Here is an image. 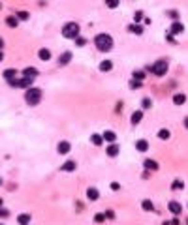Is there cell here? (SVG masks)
I'll return each instance as SVG.
<instances>
[{
  "label": "cell",
  "instance_id": "1",
  "mask_svg": "<svg viewBox=\"0 0 188 225\" xmlns=\"http://www.w3.org/2000/svg\"><path fill=\"white\" fill-rule=\"evenodd\" d=\"M94 45L98 47V51L107 53V51L113 49V38H111L109 34H98V36L94 38Z\"/></svg>",
  "mask_w": 188,
  "mask_h": 225
},
{
  "label": "cell",
  "instance_id": "2",
  "mask_svg": "<svg viewBox=\"0 0 188 225\" xmlns=\"http://www.w3.org/2000/svg\"><path fill=\"white\" fill-rule=\"evenodd\" d=\"M79 32H81V28H79L77 23H66V24L62 26V36H64L66 39H75V38H79Z\"/></svg>",
  "mask_w": 188,
  "mask_h": 225
},
{
  "label": "cell",
  "instance_id": "3",
  "mask_svg": "<svg viewBox=\"0 0 188 225\" xmlns=\"http://www.w3.org/2000/svg\"><path fill=\"white\" fill-rule=\"evenodd\" d=\"M41 100V88H36V86H30L26 92H24V101L28 105H38Z\"/></svg>",
  "mask_w": 188,
  "mask_h": 225
},
{
  "label": "cell",
  "instance_id": "4",
  "mask_svg": "<svg viewBox=\"0 0 188 225\" xmlns=\"http://www.w3.org/2000/svg\"><path fill=\"white\" fill-rule=\"evenodd\" d=\"M147 71H153V73L158 75V77L166 75V73H168V60H156L151 68H147Z\"/></svg>",
  "mask_w": 188,
  "mask_h": 225
},
{
  "label": "cell",
  "instance_id": "5",
  "mask_svg": "<svg viewBox=\"0 0 188 225\" xmlns=\"http://www.w3.org/2000/svg\"><path fill=\"white\" fill-rule=\"evenodd\" d=\"M168 210H169L171 214L179 216V214L183 212V207H181V203H177V201H169V205H168Z\"/></svg>",
  "mask_w": 188,
  "mask_h": 225
},
{
  "label": "cell",
  "instance_id": "6",
  "mask_svg": "<svg viewBox=\"0 0 188 225\" xmlns=\"http://www.w3.org/2000/svg\"><path fill=\"white\" fill-rule=\"evenodd\" d=\"M56 150H58V154H68V152L72 150V145H70L68 141H62V143H58Z\"/></svg>",
  "mask_w": 188,
  "mask_h": 225
},
{
  "label": "cell",
  "instance_id": "7",
  "mask_svg": "<svg viewBox=\"0 0 188 225\" xmlns=\"http://www.w3.org/2000/svg\"><path fill=\"white\" fill-rule=\"evenodd\" d=\"M105 154L109 156V158H115L117 154H119V145H115V143H111L107 148H105Z\"/></svg>",
  "mask_w": 188,
  "mask_h": 225
},
{
  "label": "cell",
  "instance_id": "8",
  "mask_svg": "<svg viewBox=\"0 0 188 225\" xmlns=\"http://www.w3.org/2000/svg\"><path fill=\"white\" fill-rule=\"evenodd\" d=\"M38 75V69L36 68H24L23 69V77H26V79H34Z\"/></svg>",
  "mask_w": 188,
  "mask_h": 225
},
{
  "label": "cell",
  "instance_id": "9",
  "mask_svg": "<svg viewBox=\"0 0 188 225\" xmlns=\"http://www.w3.org/2000/svg\"><path fill=\"white\" fill-rule=\"evenodd\" d=\"M102 137H104V141H109V143H115V141H117V133H115V131H111V130L104 131V133H102Z\"/></svg>",
  "mask_w": 188,
  "mask_h": 225
},
{
  "label": "cell",
  "instance_id": "10",
  "mask_svg": "<svg viewBox=\"0 0 188 225\" xmlns=\"http://www.w3.org/2000/svg\"><path fill=\"white\" fill-rule=\"evenodd\" d=\"M98 197H100V192H98L96 188H89V190H87V199H89V201H96Z\"/></svg>",
  "mask_w": 188,
  "mask_h": 225
},
{
  "label": "cell",
  "instance_id": "11",
  "mask_svg": "<svg viewBox=\"0 0 188 225\" xmlns=\"http://www.w3.org/2000/svg\"><path fill=\"white\" fill-rule=\"evenodd\" d=\"M90 143H92L94 146H102V143H104V137H102L100 133H92V135H90Z\"/></svg>",
  "mask_w": 188,
  "mask_h": 225
},
{
  "label": "cell",
  "instance_id": "12",
  "mask_svg": "<svg viewBox=\"0 0 188 225\" xmlns=\"http://www.w3.org/2000/svg\"><path fill=\"white\" fill-rule=\"evenodd\" d=\"M72 60V53L70 51H66V53H62L60 54V58H58V62H60V66H66L68 62Z\"/></svg>",
  "mask_w": 188,
  "mask_h": 225
},
{
  "label": "cell",
  "instance_id": "13",
  "mask_svg": "<svg viewBox=\"0 0 188 225\" xmlns=\"http://www.w3.org/2000/svg\"><path fill=\"white\" fill-rule=\"evenodd\" d=\"M15 75H17V69H13V68H11V69H6V71H4V79H6L8 83H11V81L15 79Z\"/></svg>",
  "mask_w": 188,
  "mask_h": 225
},
{
  "label": "cell",
  "instance_id": "14",
  "mask_svg": "<svg viewBox=\"0 0 188 225\" xmlns=\"http://www.w3.org/2000/svg\"><path fill=\"white\" fill-rule=\"evenodd\" d=\"M136 148H137L139 152H147V150H149V143H147L145 139H139V141L136 143Z\"/></svg>",
  "mask_w": 188,
  "mask_h": 225
},
{
  "label": "cell",
  "instance_id": "15",
  "mask_svg": "<svg viewBox=\"0 0 188 225\" xmlns=\"http://www.w3.org/2000/svg\"><path fill=\"white\" fill-rule=\"evenodd\" d=\"M145 169H149V171H158V163L154 161V160H145Z\"/></svg>",
  "mask_w": 188,
  "mask_h": 225
},
{
  "label": "cell",
  "instance_id": "16",
  "mask_svg": "<svg viewBox=\"0 0 188 225\" xmlns=\"http://www.w3.org/2000/svg\"><path fill=\"white\" fill-rule=\"evenodd\" d=\"M169 32H171V34H181V32H185V26H183L181 23H173Z\"/></svg>",
  "mask_w": 188,
  "mask_h": 225
},
{
  "label": "cell",
  "instance_id": "17",
  "mask_svg": "<svg viewBox=\"0 0 188 225\" xmlns=\"http://www.w3.org/2000/svg\"><path fill=\"white\" fill-rule=\"evenodd\" d=\"M38 56H40V60H51V51L49 49H40Z\"/></svg>",
  "mask_w": 188,
  "mask_h": 225
},
{
  "label": "cell",
  "instance_id": "18",
  "mask_svg": "<svg viewBox=\"0 0 188 225\" xmlns=\"http://www.w3.org/2000/svg\"><path fill=\"white\" fill-rule=\"evenodd\" d=\"M185 101H186V96H185V94H175V96H173V103H175V105H185Z\"/></svg>",
  "mask_w": 188,
  "mask_h": 225
},
{
  "label": "cell",
  "instance_id": "19",
  "mask_svg": "<svg viewBox=\"0 0 188 225\" xmlns=\"http://www.w3.org/2000/svg\"><path fill=\"white\" fill-rule=\"evenodd\" d=\"M141 118H143V111H136V113H132V124H134V126L139 124Z\"/></svg>",
  "mask_w": 188,
  "mask_h": 225
},
{
  "label": "cell",
  "instance_id": "20",
  "mask_svg": "<svg viewBox=\"0 0 188 225\" xmlns=\"http://www.w3.org/2000/svg\"><path fill=\"white\" fill-rule=\"evenodd\" d=\"M113 68V62L111 60H102V64H100V71H109Z\"/></svg>",
  "mask_w": 188,
  "mask_h": 225
},
{
  "label": "cell",
  "instance_id": "21",
  "mask_svg": "<svg viewBox=\"0 0 188 225\" xmlns=\"http://www.w3.org/2000/svg\"><path fill=\"white\" fill-rule=\"evenodd\" d=\"M141 207H143V210H147V212H154V205H153V201H149V199H145V201L141 203Z\"/></svg>",
  "mask_w": 188,
  "mask_h": 225
},
{
  "label": "cell",
  "instance_id": "22",
  "mask_svg": "<svg viewBox=\"0 0 188 225\" xmlns=\"http://www.w3.org/2000/svg\"><path fill=\"white\" fill-rule=\"evenodd\" d=\"M17 222H19L21 225H28L30 216H28V214H19V216H17Z\"/></svg>",
  "mask_w": 188,
  "mask_h": 225
},
{
  "label": "cell",
  "instance_id": "23",
  "mask_svg": "<svg viewBox=\"0 0 188 225\" xmlns=\"http://www.w3.org/2000/svg\"><path fill=\"white\" fill-rule=\"evenodd\" d=\"M130 32H134L136 36H141V34H143V26H139V24H130Z\"/></svg>",
  "mask_w": 188,
  "mask_h": 225
},
{
  "label": "cell",
  "instance_id": "24",
  "mask_svg": "<svg viewBox=\"0 0 188 225\" xmlns=\"http://www.w3.org/2000/svg\"><path fill=\"white\" fill-rule=\"evenodd\" d=\"M75 167H77V165H75V161H66L60 169H62V171H75Z\"/></svg>",
  "mask_w": 188,
  "mask_h": 225
},
{
  "label": "cell",
  "instance_id": "25",
  "mask_svg": "<svg viewBox=\"0 0 188 225\" xmlns=\"http://www.w3.org/2000/svg\"><path fill=\"white\" fill-rule=\"evenodd\" d=\"M132 77H134V81H139V83H141L147 75H145V71H134V75H132Z\"/></svg>",
  "mask_w": 188,
  "mask_h": 225
},
{
  "label": "cell",
  "instance_id": "26",
  "mask_svg": "<svg viewBox=\"0 0 188 225\" xmlns=\"http://www.w3.org/2000/svg\"><path fill=\"white\" fill-rule=\"evenodd\" d=\"M28 17H30L28 11H19L17 13V21H28Z\"/></svg>",
  "mask_w": 188,
  "mask_h": 225
},
{
  "label": "cell",
  "instance_id": "27",
  "mask_svg": "<svg viewBox=\"0 0 188 225\" xmlns=\"http://www.w3.org/2000/svg\"><path fill=\"white\" fill-rule=\"evenodd\" d=\"M141 107H143V109H151V107H153V101H151L149 98H143V100H141Z\"/></svg>",
  "mask_w": 188,
  "mask_h": 225
},
{
  "label": "cell",
  "instance_id": "28",
  "mask_svg": "<svg viewBox=\"0 0 188 225\" xmlns=\"http://www.w3.org/2000/svg\"><path fill=\"white\" fill-rule=\"evenodd\" d=\"M169 135H171V133H169V130H160V131H158V137H160V139H164V141H166V139H169Z\"/></svg>",
  "mask_w": 188,
  "mask_h": 225
},
{
  "label": "cell",
  "instance_id": "29",
  "mask_svg": "<svg viewBox=\"0 0 188 225\" xmlns=\"http://www.w3.org/2000/svg\"><path fill=\"white\" fill-rule=\"evenodd\" d=\"M6 23H8V26H17V24H19L17 17H8V19H6Z\"/></svg>",
  "mask_w": 188,
  "mask_h": 225
},
{
  "label": "cell",
  "instance_id": "30",
  "mask_svg": "<svg viewBox=\"0 0 188 225\" xmlns=\"http://www.w3.org/2000/svg\"><path fill=\"white\" fill-rule=\"evenodd\" d=\"M75 45H77V47H85V45H87V38H81V36L75 38Z\"/></svg>",
  "mask_w": 188,
  "mask_h": 225
},
{
  "label": "cell",
  "instance_id": "31",
  "mask_svg": "<svg viewBox=\"0 0 188 225\" xmlns=\"http://www.w3.org/2000/svg\"><path fill=\"white\" fill-rule=\"evenodd\" d=\"M94 222H96V223H104V222H105V214H102V212H98V214L94 216Z\"/></svg>",
  "mask_w": 188,
  "mask_h": 225
},
{
  "label": "cell",
  "instance_id": "32",
  "mask_svg": "<svg viewBox=\"0 0 188 225\" xmlns=\"http://www.w3.org/2000/svg\"><path fill=\"white\" fill-rule=\"evenodd\" d=\"M171 188H173V190H183V188H185V184H183V182H177V180H175V182L171 184Z\"/></svg>",
  "mask_w": 188,
  "mask_h": 225
},
{
  "label": "cell",
  "instance_id": "33",
  "mask_svg": "<svg viewBox=\"0 0 188 225\" xmlns=\"http://www.w3.org/2000/svg\"><path fill=\"white\" fill-rule=\"evenodd\" d=\"M134 19H136V23H139V21H143V13H141V11H136V15H134Z\"/></svg>",
  "mask_w": 188,
  "mask_h": 225
},
{
  "label": "cell",
  "instance_id": "34",
  "mask_svg": "<svg viewBox=\"0 0 188 225\" xmlns=\"http://www.w3.org/2000/svg\"><path fill=\"white\" fill-rule=\"evenodd\" d=\"M8 216H9V212H8L6 208H2V207H0V218H8Z\"/></svg>",
  "mask_w": 188,
  "mask_h": 225
},
{
  "label": "cell",
  "instance_id": "35",
  "mask_svg": "<svg viewBox=\"0 0 188 225\" xmlns=\"http://www.w3.org/2000/svg\"><path fill=\"white\" fill-rule=\"evenodd\" d=\"M117 6H119L117 0H109V2H107V8H117Z\"/></svg>",
  "mask_w": 188,
  "mask_h": 225
},
{
  "label": "cell",
  "instance_id": "36",
  "mask_svg": "<svg viewBox=\"0 0 188 225\" xmlns=\"http://www.w3.org/2000/svg\"><path fill=\"white\" fill-rule=\"evenodd\" d=\"M107 218L113 220V218H115V212H113V210H107V212H105V220H107Z\"/></svg>",
  "mask_w": 188,
  "mask_h": 225
},
{
  "label": "cell",
  "instance_id": "37",
  "mask_svg": "<svg viewBox=\"0 0 188 225\" xmlns=\"http://www.w3.org/2000/svg\"><path fill=\"white\" fill-rule=\"evenodd\" d=\"M111 190H113V192H119V190H121V186H119L117 182H111Z\"/></svg>",
  "mask_w": 188,
  "mask_h": 225
},
{
  "label": "cell",
  "instance_id": "38",
  "mask_svg": "<svg viewBox=\"0 0 188 225\" xmlns=\"http://www.w3.org/2000/svg\"><path fill=\"white\" fill-rule=\"evenodd\" d=\"M169 17H171V19H179V13H177V11H169Z\"/></svg>",
  "mask_w": 188,
  "mask_h": 225
},
{
  "label": "cell",
  "instance_id": "39",
  "mask_svg": "<svg viewBox=\"0 0 188 225\" xmlns=\"http://www.w3.org/2000/svg\"><path fill=\"white\" fill-rule=\"evenodd\" d=\"M130 84H132V86H134V88H139V86H141V83H139V81H132V83H130Z\"/></svg>",
  "mask_w": 188,
  "mask_h": 225
},
{
  "label": "cell",
  "instance_id": "40",
  "mask_svg": "<svg viewBox=\"0 0 188 225\" xmlns=\"http://www.w3.org/2000/svg\"><path fill=\"white\" fill-rule=\"evenodd\" d=\"M169 225H181V223H179V220L175 218V220H171V222H169Z\"/></svg>",
  "mask_w": 188,
  "mask_h": 225
},
{
  "label": "cell",
  "instance_id": "41",
  "mask_svg": "<svg viewBox=\"0 0 188 225\" xmlns=\"http://www.w3.org/2000/svg\"><path fill=\"white\" fill-rule=\"evenodd\" d=\"M2 49H4V39L0 38V51H2Z\"/></svg>",
  "mask_w": 188,
  "mask_h": 225
},
{
  "label": "cell",
  "instance_id": "42",
  "mask_svg": "<svg viewBox=\"0 0 188 225\" xmlns=\"http://www.w3.org/2000/svg\"><path fill=\"white\" fill-rule=\"evenodd\" d=\"M2 60H4V54H2V51H0V62H2Z\"/></svg>",
  "mask_w": 188,
  "mask_h": 225
},
{
  "label": "cell",
  "instance_id": "43",
  "mask_svg": "<svg viewBox=\"0 0 188 225\" xmlns=\"http://www.w3.org/2000/svg\"><path fill=\"white\" fill-rule=\"evenodd\" d=\"M0 207H2V199H0Z\"/></svg>",
  "mask_w": 188,
  "mask_h": 225
},
{
  "label": "cell",
  "instance_id": "44",
  "mask_svg": "<svg viewBox=\"0 0 188 225\" xmlns=\"http://www.w3.org/2000/svg\"><path fill=\"white\" fill-rule=\"evenodd\" d=\"M0 186H2V178H0Z\"/></svg>",
  "mask_w": 188,
  "mask_h": 225
},
{
  "label": "cell",
  "instance_id": "45",
  "mask_svg": "<svg viewBox=\"0 0 188 225\" xmlns=\"http://www.w3.org/2000/svg\"><path fill=\"white\" fill-rule=\"evenodd\" d=\"M0 8H2V4H0Z\"/></svg>",
  "mask_w": 188,
  "mask_h": 225
},
{
  "label": "cell",
  "instance_id": "46",
  "mask_svg": "<svg viewBox=\"0 0 188 225\" xmlns=\"http://www.w3.org/2000/svg\"><path fill=\"white\" fill-rule=\"evenodd\" d=\"M0 225H4V223H0Z\"/></svg>",
  "mask_w": 188,
  "mask_h": 225
}]
</instances>
